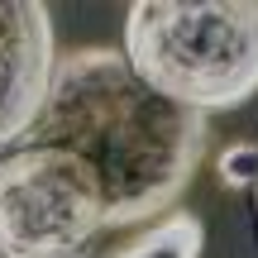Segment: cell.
<instances>
[{"label":"cell","mask_w":258,"mask_h":258,"mask_svg":"<svg viewBox=\"0 0 258 258\" xmlns=\"http://www.w3.org/2000/svg\"><path fill=\"white\" fill-rule=\"evenodd\" d=\"M110 230L105 182L72 148L0 158V258H82Z\"/></svg>","instance_id":"3"},{"label":"cell","mask_w":258,"mask_h":258,"mask_svg":"<svg viewBox=\"0 0 258 258\" xmlns=\"http://www.w3.org/2000/svg\"><path fill=\"white\" fill-rule=\"evenodd\" d=\"M57 72L53 15L38 0H0V153L24 144Z\"/></svg>","instance_id":"4"},{"label":"cell","mask_w":258,"mask_h":258,"mask_svg":"<svg viewBox=\"0 0 258 258\" xmlns=\"http://www.w3.org/2000/svg\"><path fill=\"white\" fill-rule=\"evenodd\" d=\"M258 182V148L234 144L220 153V186H253Z\"/></svg>","instance_id":"6"},{"label":"cell","mask_w":258,"mask_h":258,"mask_svg":"<svg viewBox=\"0 0 258 258\" xmlns=\"http://www.w3.org/2000/svg\"><path fill=\"white\" fill-rule=\"evenodd\" d=\"M206 115L139 82L120 48L57 57L48 101L19 148H72L101 172L110 230L163 215L206 158Z\"/></svg>","instance_id":"1"},{"label":"cell","mask_w":258,"mask_h":258,"mask_svg":"<svg viewBox=\"0 0 258 258\" xmlns=\"http://www.w3.org/2000/svg\"><path fill=\"white\" fill-rule=\"evenodd\" d=\"M253 201H258V182H253Z\"/></svg>","instance_id":"7"},{"label":"cell","mask_w":258,"mask_h":258,"mask_svg":"<svg viewBox=\"0 0 258 258\" xmlns=\"http://www.w3.org/2000/svg\"><path fill=\"white\" fill-rule=\"evenodd\" d=\"M201 249H206L201 220L177 211V215H167V220H158L144 239H134L129 249L110 253V258H201Z\"/></svg>","instance_id":"5"},{"label":"cell","mask_w":258,"mask_h":258,"mask_svg":"<svg viewBox=\"0 0 258 258\" xmlns=\"http://www.w3.org/2000/svg\"><path fill=\"white\" fill-rule=\"evenodd\" d=\"M124 57L186 110H234L258 91V0H134Z\"/></svg>","instance_id":"2"}]
</instances>
